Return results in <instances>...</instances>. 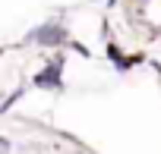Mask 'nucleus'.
I'll return each instance as SVG.
<instances>
[{"label":"nucleus","mask_w":161,"mask_h":154,"mask_svg":"<svg viewBox=\"0 0 161 154\" xmlns=\"http://www.w3.org/2000/svg\"><path fill=\"white\" fill-rule=\"evenodd\" d=\"M57 75H60V63H54L47 72H41V75H38V85H51V82H57Z\"/></svg>","instance_id":"nucleus-1"},{"label":"nucleus","mask_w":161,"mask_h":154,"mask_svg":"<svg viewBox=\"0 0 161 154\" xmlns=\"http://www.w3.org/2000/svg\"><path fill=\"white\" fill-rule=\"evenodd\" d=\"M7 148H10V145H7V141H3V138H0V151H7Z\"/></svg>","instance_id":"nucleus-2"}]
</instances>
